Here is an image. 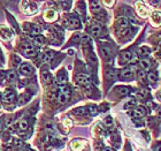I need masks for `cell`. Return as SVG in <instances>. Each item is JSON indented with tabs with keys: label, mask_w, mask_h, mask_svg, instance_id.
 <instances>
[{
	"label": "cell",
	"mask_w": 161,
	"mask_h": 151,
	"mask_svg": "<svg viewBox=\"0 0 161 151\" xmlns=\"http://www.w3.org/2000/svg\"><path fill=\"white\" fill-rule=\"evenodd\" d=\"M65 24L69 29H78V28H81V21L76 16H69V17H67L66 21H65Z\"/></svg>",
	"instance_id": "obj_1"
},
{
	"label": "cell",
	"mask_w": 161,
	"mask_h": 151,
	"mask_svg": "<svg viewBox=\"0 0 161 151\" xmlns=\"http://www.w3.org/2000/svg\"><path fill=\"white\" fill-rule=\"evenodd\" d=\"M16 99V94L13 91V90H6L4 95H2V100L5 102L6 104H12V103H14Z\"/></svg>",
	"instance_id": "obj_2"
},
{
	"label": "cell",
	"mask_w": 161,
	"mask_h": 151,
	"mask_svg": "<svg viewBox=\"0 0 161 151\" xmlns=\"http://www.w3.org/2000/svg\"><path fill=\"white\" fill-rule=\"evenodd\" d=\"M134 58V54L131 51H123V52L120 54V63L121 65H127L128 63H130Z\"/></svg>",
	"instance_id": "obj_3"
},
{
	"label": "cell",
	"mask_w": 161,
	"mask_h": 151,
	"mask_svg": "<svg viewBox=\"0 0 161 151\" xmlns=\"http://www.w3.org/2000/svg\"><path fill=\"white\" fill-rule=\"evenodd\" d=\"M116 28H117L119 32L124 34V32L129 29V21H128L127 19H124V17L120 19L119 21H117V23H116Z\"/></svg>",
	"instance_id": "obj_4"
},
{
	"label": "cell",
	"mask_w": 161,
	"mask_h": 151,
	"mask_svg": "<svg viewBox=\"0 0 161 151\" xmlns=\"http://www.w3.org/2000/svg\"><path fill=\"white\" fill-rule=\"evenodd\" d=\"M20 73L24 76H30V75L33 74V67L28 63H22L21 67H20Z\"/></svg>",
	"instance_id": "obj_5"
},
{
	"label": "cell",
	"mask_w": 161,
	"mask_h": 151,
	"mask_svg": "<svg viewBox=\"0 0 161 151\" xmlns=\"http://www.w3.org/2000/svg\"><path fill=\"white\" fill-rule=\"evenodd\" d=\"M134 76V69L131 67H125L120 72V78L122 80H130Z\"/></svg>",
	"instance_id": "obj_6"
},
{
	"label": "cell",
	"mask_w": 161,
	"mask_h": 151,
	"mask_svg": "<svg viewBox=\"0 0 161 151\" xmlns=\"http://www.w3.org/2000/svg\"><path fill=\"white\" fill-rule=\"evenodd\" d=\"M22 52L26 57H33L36 54V49L31 44H26L24 46L22 47Z\"/></svg>",
	"instance_id": "obj_7"
},
{
	"label": "cell",
	"mask_w": 161,
	"mask_h": 151,
	"mask_svg": "<svg viewBox=\"0 0 161 151\" xmlns=\"http://www.w3.org/2000/svg\"><path fill=\"white\" fill-rule=\"evenodd\" d=\"M76 80H77L78 83L81 84V85H84V87H88L91 83V78L86 74H79V75H77Z\"/></svg>",
	"instance_id": "obj_8"
},
{
	"label": "cell",
	"mask_w": 161,
	"mask_h": 151,
	"mask_svg": "<svg viewBox=\"0 0 161 151\" xmlns=\"http://www.w3.org/2000/svg\"><path fill=\"white\" fill-rule=\"evenodd\" d=\"M100 53L105 59H110L113 57V50L108 46V45H104L100 47Z\"/></svg>",
	"instance_id": "obj_9"
},
{
	"label": "cell",
	"mask_w": 161,
	"mask_h": 151,
	"mask_svg": "<svg viewBox=\"0 0 161 151\" xmlns=\"http://www.w3.org/2000/svg\"><path fill=\"white\" fill-rule=\"evenodd\" d=\"M44 17H45V20L48 22L55 21L58 19V13L55 11H53V9H50V11H47L46 13L44 14Z\"/></svg>",
	"instance_id": "obj_10"
},
{
	"label": "cell",
	"mask_w": 161,
	"mask_h": 151,
	"mask_svg": "<svg viewBox=\"0 0 161 151\" xmlns=\"http://www.w3.org/2000/svg\"><path fill=\"white\" fill-rule=\"evenodd\" d=\"M90 31L94 37H99L103 34V27L100 24H92L91 28H90Z\"/></svg>",
	"instance_id": "obj_11"
},
{
	"label": "cell",
	"mask_w": 161,
	"mask_h": 151,
	"mask_svg": "<svg viewBox=\"0 0 161 151\" xmlns=\"http://www.w3.org/2000/svg\"><path fill=\"white\" fill-rule=\"evenodd\" d=\"M135 115H137V117H144V115L146 114V109L144 107V106H136L135 109H134V112H132Z\"/></svg>",
	"instance_id": "obj_12"
},
{
	"label": "cell",
	"mask_w": 161,
	"mask_h": 151,
	"mask_svg": "<svg viewBox=\"0 0 161 151\" xmlns=\"http://www.w3.org/2000/svg\"><path fill=\"white\" fill-rule=\"evenodd\" d=\"M0 36L2 37L4 39H9L11 38V36H12V32L9 31V29L8 28H5V27H1L0 28Z\"/></svg>",
	"instance_id": "obj_13"
},
{
	"label": "cell",
	"mask_w": 161,
	"mask_h": 151,
	"mask_svg": "<svg viewBox=\"0 0 161 151\" xmlns=\"http://www.w3.org/2000/svg\"><path fill=\"white\" fill-rule=\"evenodd\" d=\"M58 82L61 84V85H65L66 82H67V74L65 73V70H61L58 74Z\"/></svg>",
	"instance_id": "obj_14"
},
{
	"label": "cell",
	"mask_w": 161,
	"mask_h": 151,
	"mask_svg": "<svg viewBox=\"0 0 161 151\" xmlns=\"http://www.w3.org/2000/svg\"><path fill=\"white\" fill-rule=\"evenodd\" d=\"M53 57H54V52H53V51H50V50H46L45 52L43 53V61L48 63V61L52 60Z\"/></svg>",
	"instance_id": "obj_15"
},
{
	"label": "cell",
	"mask_w": 161,
	"mask_h": 151,
	"mask_svg": "<svg viewBox=\"0 0 161 151\" xmlns=\"http://www.w3.org/2000/svg\"><path fill=\"white\" fill-rule=\"evenodd\" d=\"M146 77H147L149 83L153 84V83H156V81H158V74H156V72H150V73H147Z\"/></svg>",
	"instance_id": "obj_16"
},
{
	"label": "cell",
	"mask_w": 161,
	"mask_h": 151,
	"mask_svg": "<svg viewBox=\"0 0 161 151\" xmlns=\"http://www.w3.org/2000/svg\"><path fill=\"white\" fill-rule=\"evenodd\" d=\"M139 66L142 68V70H149L151 67V63H150V60H147V59H142L139 61Z\"/></svg>",
	"instance_id": "obj_17"
},
{
	"label": "cell",
	"mask_w": 161,
	"mask_h": 151,
	"mask_svg": "<svg viewBox=\"0 0 161 151\" xmlns=\"http://www.w3.org/2000/svg\"><path fill=\"white\" fill-rule=\"evenodd\" d=\"M42 78L44 82H46V83H50L51 81H52V75L48 73L47 70H42Z\"/></svg>",
	"instance_id": "obj_18"
},
{
	"label": "cell",
	"mask_w": 161,
	"mask_h": 151,
	"mask_svg": "<svg viewBox=\"0 0 161 151\" xmlns=\"http://www.w3.org/2000/svg\"><path fill=\"white\" fill-rule=\"evenodd\" d=\"M91 11L93 12V13H99L100 12V2L99 1H91Z\"/></svg>",
	"instance_id": "obj_19"
},
{
	"label": "cell",
	"mask_w": 161,
	"mask_h": 151,
	"mask_svg": "<svg viewBox=\"0 0 161 151\" xmlns=\"http://www.w3.org/2000/svg\"><path fill=\"white\" fill-rule=\"evenodd\" d=\"M68 98H69V95H66V94H63V92H60V91H59L58 100H59L61 104H65V103L68 100Z\"/></svg>",
	"instance_id": "obj_20"
},
{
	"label": "cell",
	"mask_w": 161,
	"mask_h": 151,
	"mask_svg": "<svg viewBox=\"0 0 161 151\" xmlns=\"http://www.w3.org/2000/svg\"><path fill=\"white\" fill-rule=\"evenodd\" d=\"M7 80H8L9 82H15L16 80H17V74H16L14 70L8 72V73H7Z\"/></svg>",
	"instance_id": "obj_21"
},
{
	"label": "cell",
	"mask_w": 161,
	"mask_h": 151,
	"mask_svg": "<svg viewBox=\"0 0 161 151\" xmlns=\"http://www.w3.org/2000/svg\"><path fill=\"white\" fill-rule=\"evenodd\" d=\"M150 53H151V49H150V47H147V46L140 47L139 54L142 56V57H147V56H149Z\"/></svg>",
	"instance_id": "obj_22"
},
{
	"label": "cell",
	"mask_w": 161,
	"mask_h": 151,
	"mask_svg": "<svg viewBox=\"0 0 161 151\" xmlns=\"http://www.w3.org/2000/svg\"><path fill=\"white\" fill-rule=\"evenodd\" d=\"M28 128H29V124H28L26 120H22L21 122L19 124V129L21 130V131H26Z\"/></svg>",
	"instance_id": "obj_23"
},
{
	"label": "cell",
	"mask_w": 161,
	"mask_h": 151,
	"mask_svg": "<svg viewBox=\"0 0 161 151\" xmlns=\"http://www.w3.org/2000/svg\"><path fill=\"white\" fill-rule=\"evenodd\" d=\"M30 99V95H26V94H24V95H22L21 97H20V102H19V105H23L24 103H26L28 100Z\"/></svg>",
	"instance_id": "obj_24"
},
{
	"label": "cell",
	"mask_w": 161,
	"mask_h": 151,
	"mask_svg": "<svg viewBox=\"0 0 161 151\" xmlns=\"http://www.w3.org/2000/svg\"><path fill=\"white\" fill-rule=\"evenodd\" d=\"M117 91L120 92V95L121 96H125V95H128L129 94V88H127V87H119V88L116 89Z\"/></svg>",
	"instance_id": "obj_25"
},
{
	"label": "cell",
	"mask_w": 161,
	"mask_h": 151,
	"mask_svg": "<svg viewBox=\"0 0 161 151\" xmlns=\"http://www.w3.org/2000/svg\"><path fill=\"white\" fill-rule=\"evenodd\" d=\"M86 112H88V110L85 109V107H79V109L74 110V113L77 115H83V114H85Z\"/></svg>",
	"instance_id": "obj_26"
},
{
	"label": "cell",
	"mask_w": 161,
	"mask_h": 151,
	"mask_svg": "<svg viewBox=\"0 0 161 151\" xmlns=\"http://www.w3.org/2000/svg\"><path fill=\"white\" fill-rule=\"evenodd\" d=\"M35 43H36V45H43V44H44V38H43V36H40V35L36 36Z\"/></svg>",
	"instance_id": "obj_27"
},
{
	"label": "cell",
	"mask_w": 161,
	"mask_h": 151,
	"mask_svg": "<svg viewBox=\"0 0 161 151\" xmlns=\"http://www.w3.org/2000/svg\"><path fill=\"white\" fill-rule=\"evenodd\" d=\"M136 104H137V102H136V99H131L130 102H128L127 104H125V109H128V107H136Z\"/></svg>",
	"instance_id": "obj_28"
},
{
	"label": "cell",
	"mask_w": 161,
	"mask_h": 151,
	"mask_svg": "<svg viewBox=\"0 0 161 151\" xmlns=\"http://www.w3.org/2000/svg\"><path fill=\"white\" fill-rule=\"evenodd\" d=\"M89 112L91 113L92 115L94 114H97L98 113V110H97V106H93V105H91V106H89V110H88Z\"/></svg>",
	"instance_id": "obj_29"
},
{
	"label": "cell",
	"mask_w": 161,
	"mask_h": 151,
	"mask_svg": "<svg viewBox=\"0 0 161 151\" xmlns=\"http://www.w3.org/2000/svg\"><path fill=\"white\" fill-rule=\"evenodd\" d=\"M146 95H147V92H146L145 90H140L139 92H137V97L140 99H143V98H145L146 97Z\"/></svg>",
	"instance_id": "obj_30"
},
{
	"label": "cell",
	"mask_w": 161,
	"mask_h": 151,
	"mask_svg": "<svg viewBox=\"0 0 161 151\" xmlns=\"http://www.w3.org/2000/svg\"><path fill=\"white\" fill-rule=\"evenodd\" d=\"M19 63H20V57L19 56H16V54H14L13 56V63H14V66H19Z\"/></svg>",
	"instance_id": "obj_31"
},
{
	"label": "cell",
	"mask_w": 161,
	"mask_h": 151,
	"mask_svg": "<svg viewBox=\"0 0 161 151\" xmlns=\"http://www.w3.org/2000/svg\"><path fill=\"white\" fill-rule=\"evenodd\" d=\"M105 124L107 126H112L113 125V119H112L110 117H107V118L105 119Z\"/></svg>",
	"instance_id": "obj_32"
},
{
	"label": "cell",
	"mask_w": 161,
	"mask_h": 151,
	"mask_svg": "<svg viewBox=\"0 0 161 151\" xmlns=\"http://www.w3.org/2000/svg\"><path fill=\"white\" fill-rule=\"evenodd\" d=\"M138 77L142 78V80H143V78H145L146 77L145 72H144V70H142V69H139V70H138Z\"/></svg>",
	"instance_id": "obj_33"
},
{
	"label": "cell",
	"mask_w": 161,
	"mask_h": 151,
	"mask_svg": "<svg viewBox=\"0 0 161 151\" xmlns=\"http://www.w3.org/2000/svg\"><path fill=\"white\" fill-rule=\"evenodd\" d=\"M154 150H156V151H161V142H156V146H154Z\"/></svg>",
	"instance_id": "obj_34"
},
{
	"label": "cell",
	"mask_w": 161,
	"mask_h": 151,
	"mask_svg": "<svg viewBox=\"0 0 161 151\" xmlns=\"http://www.w3.org/2000/svg\"><path fill=\"white\" fill-rule=\"evenodd\" d=\"M14 143H15L16 146H22V141H21V140H17V138H16V140L14 141Z\"/></svg>",
	"instance_id": "obj_35"
},
{
	"label": "cell",
	"mask_w": 161,
	"mask_h": 151,
	"mask_svg": "<svg viewBox=\"0 0 161 151\" xmlns=\"http://www.w3.org/2000/svg\"><path fill=\"white\" fill-rule=\"evenodd\" d=\"M103 151H113V150H112V149H109V148H105Z\"/></svg>",
	"instance_id": "obj_36"
},
{
	"label": "cell",
	"mask_w": 161,
	"mask_h": 151,
	"mask_svg": "<svg viewBox=\"0 0 161 151\" xmlns=\"http://www.w3.org/2000/svg\"><path fill=\"white\" fill-rule=\"evenodd\" d=\"M1 129H2V125H1V122H0V133H1Z\"/></svg>",
	"instance_id": "obj_37"
},
{
	"label": "cell",
	"mask_w": 161,
	"mask_h": 151,
	"mask_svg": "<svg viewBox=\"0 0 161 151\" xmlns=\"http://www.w3.org/2000/svg\"><path fill=\"white\" fill-rule=\"evenodd\" d=\"M0 60H2V56H1V50H0Z\"/></svg>",
	"instance_id": "obj_38"
},
{
	"label": "cell",
	"mask_w": 161,
	"mask_h": 151,
	"mask_svg": "<svg viewBox=\"0 0 161 151\" xmlns=\"http://www.w3.org/2000/svg\"><path fill=\"white\" fill-rule=\"evenodd\" d=\"M0 103H1V97H0Z\"/></svg>",
	"instance_id": "obj_39"
}]
</instances>
